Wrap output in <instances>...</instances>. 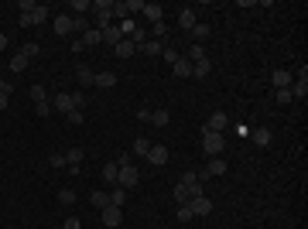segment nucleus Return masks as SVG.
I'll list each match as a JSON object with an SVG mask.
<instances>
[{
	"label": "nucleus",
	"instance_id": "1",
	"mask_svg": "<svg viewBox=\"0 0 308 229\" xmlns=\"http://www.w3.org/2000/svg\"><path fill=\"white\" fill-rule=\"evenodd\" d=\"M45 21H48V7L38 4L35 11H24V14H21V28H35V24H45Z\"/></svg>",
	"mask_w": 308,
	"mask_h": 229
},
{
	"label": "nucleus",
	"instance_id": "2",
	"mask_svg": "<svg viewBox=\"0 0 308 229\" xmlns=\"http://www.w3.org/2000/svg\"><path fill=\"white\" fill-rule=\"evenodd\" d=\"M223 147H226L223 134H202V151L209 154V157H219V154H223Z\"/></svg>",
	"mask_w": 308,
	"mask_h": 229
},
{
	"label": "nucleus",
	"instance_id": "3",
	"mask_svg": "<svg viewBox=\"0 0 308 229\" xmlns=\"http://www.w3.org/2000/svg\"><path fill=\"white\" fill-rule=\"evenodd\" d=\"M226 123H230V116L223 113V110H216V113L206 120V127H202V134H223L226 130Z\"/></svg>",
	"mask_w": 308,
	"mask_h": 229
},
{
	"label": "nucleus",
	"instance_id": "4",
	"mask_svg": "<svg viewBox=\"0 0 308 229\" xmlns=\"http://www.w3.org/2000/svg\"><path fill=\"white\" fill-rule=\"evenodd\" d=\"M137 181H140V174H137V168L134 164H123V168H120V181H116V185H120V188H137Z\"/></svg>",
	"mask_w": 308,
	"mask_h": 229
},
{
	"label": "nucleus",
	"instance_id": "5",
	"mask_svg": "<svg viewBox=\"0 0 308 229\" xmlns=\"http://www.w3.org/2000/svg\"><path fill=\"white\" fill-rule=\"evenodd\" d=\"M185 205L192 209V215H209V212H212V202H209V195H199V198H189Z\"/></svg>",
	"mask_w": 308,
	"mask_h": 229
},
{
	"label": "nucleus",
	"instance_id": "6",
	"mask_svg": "<svg viewBox=\"0 0 308 229\" xmlns=\"http://www.w3.org/2000/svg\"><path fill=\"white\" fill-rule=\"evenodd\" d=\"M147 164H154V168L168 164V147H161V144H151V151H147Z\"/></svg>",
	"mask_w": 308,
	"mask_h": 229
},
{
	"label": "nucleus",
	"instance_id": "7",
	"mask_svg": "<svg viewBox=\"0 0 308 229\" xmlns=\"http://www.w3.org/2000/svg\"><path fill=\"white\" fill-rule=\"evenodd\" d=\"M219 174H226V161H223V157H212L209 164H206V171L199 174V181H202V178H219Z\"/></svg>",
	"mask_w": 308,
	"mask_h": 229
},
{
	"label": "nucleus",
	"instance_id": "8",
	"mask_svg": "<svg viewBox=\"0 0 308 229\" xmlns=\"http://www.w3.org/2000/svg\"><path fill=\"white\" fill-rule=\"evenodd\" d=\"M120 222H123V212L116 209V205H106V209H103V226H106V229H116Z\"/></svg>",
	"mask_w": 308,
	"mask_h": 229
},
{
	"label": "nucleus",
	"instance_id": "9",
	"mask_svg": "<svg viewBox=\"0 0 308 229\" xmlns=\"http://www.w3.org/2000/svg\"><path fill=\"white\" fill-rule=\"evenodd\" d=\"M79 164H82V147H69V151H65V168H69V174H79Z\"/></svg>",
	"mask_w": 308,
	"mask_h": 229
},
{
	"label": "nucleus",
	"instance_id": "10",
	"mask_svg": "<svg viewBox=\"0 0 308 229\" xmlns=\"http://www.w3.org/2000/svg\"><path fill=\"white\" fill-rule=\"evenodd\" d=\"M140 14H144V18L151 21V24H158V21H165V7H161V4H144V11H140Z\"/></svg>",
	"mask_w": 308,
	"mask_h": 229
},
{
	"label": "nucleus",
	"instance_id": "11",
	"mask_svg": "<svg viewBox=\"0 0 308 229\" xmlns=\"http://www.w3.org/2000/svg\"><path fill=\"white\" fill-rule=\"evenodd\" d=\"M55 110H58V113H65V116L72 113V110H76V106H72V93H58L55 96Z\"/></svg>",
	"mask_w": 308,
	"mask_h": 229
},
{
	"label": "nucleus",
	"instance_id": "12",
	"mask_svg": "<svg viewBox=\"0 0 308 229\" xmlns=\"http://www.w3.org/2000/svg\"><path fill=\"white\" fill-rule=\"evenodd\" d=\"M270 86H274V89H288L291 86V72H284V69L270 72Z\"/></svg>",
	"mask_w": 308,
	"mask_h": 229
},
{
	"label": "nucleus",
	"instance_id": "13",
	"mask_svg": "<svg viewBox=\"0 0 308 229\" xmlns=\"http://www.w3.org/2000/svg\"><path fill=\"white\" fill-rule=\"evenodd\" d=\"M103 41H106V45H120V41H123V31H120V24H110V28H106V31H103Z\"/></svg>",
	"mask_w": 308,
	"mask_h": 229
},
{
	"label": "nucleus",
	"instance_id": "14",
	"mask_svg": "<svg viewBox=\"0 0 308 229\" xmlns=\"http://www.w3.org/2000/svg\"><path fill=\"white\" fill-rule=\"evenodd\" d=\"M178 24H182V31H192L195 24H199V21H195V11H192V7H185V11L178 14Z\"/></svg>",
	"mask_w": 308,
	"mask_h": 229
},
{
	"label": "nucleus",
	"instance_id": "15",
	"mask_svg": "<svg viewBox=\"0 0 308 229\" xmlns=\"http://www.w3.org/2000/svg\"><path fill=\"white\" fill-rule=\"evenodd\" d=\"M103 178L110 181V188L120 181V168H116V161H106V164H103Z\"/></svg>",
	"mask_w": 308,
	"mask_h": 229
},
{
	"label": "nucleus",
	"instance_id": "16",
	"mask_svg": "<svg viewBox=\"0 0 308 229\" xmlns=\"http://www.w3.org/2000/svg\"><path fill=\"white\" fill-rule=\"evenodd\" d=\"M172 72L178 79H189V76H192V62H189V58H178V62L172 65Z\"/></svg>",
	"mask_w": 308,
	"mask_h": 229
},
{
	"label": "nucleus",
	"instance_id": "17",
	"mask_svg": "<svg viewBox=\"0 0 308 229\" xmlns=\"http://www.w3.org/2000/svg\"><path fill=\"white\" fill-rule=\"evenodd\" d=\"M140 52H144V55H161V52H165V41H154V38H147L144 41V45H140Z\"/></svg>",
	"mask_w": 308,
	"mask_h": 229
},
{
	"label": "nucleus",
	"instance_id": "18",
	"mask_svg": "<svg viewBox=\"0 0 308 229\" xmlns=\"http://www.w3.org/2000/svg\"><path fill=\"white\" fill-rule=\"evenodd\" d=\"M113 52H116V58H130V55L137 52V45H134L130 38H123V41H120V45L113 48Z\"/></svg>",
	"mask_w": 308,
	"mask_h": 229
},
{
	"label": "nucleus",
	"instance_id": "19",
	"mask_svg": "<svg viewBox=\"0 0 308 229\" xmlns=\"http://www.w3.org/2000/svg\"><path fill=\"white\" fill-rule=\"evenodd\" d=\"M55 35H72V18L69 14H58L55 18Z\"/></svg>",
	"mask_w": 308,
	"mask_h": 229
},
{
	"label": "nucleus",
	"instance_id": "20",
	"mask_svg": "<svg viewBox=\"0 0 308 229\" xmlns=\"http://www.w3.org/2000/svg\"><path fill=\"white\" fill-rule=\"evenodd\" d=\"M93 86H99V89H113V86H116V76H113V72H99V76L93 79Z\"/></svg>",
	"mask_w": 308,
	"mask_h": 229
},
{
	"label": "nucleus",
	"instance_id": "21",
	"mask_svg": "<svg viewBox=\"0 0 308 229\" xmlns=\"http://www.w3.org/2000/svg\"><path fill=\"white\" fill-rule=\"evenodd\" d=\"M189 35H192V45H202V41L209 38V24H195Z\"/></svg>",
	"mask_w": 308,
	"mask_h": 229
},
{
	"label": "nucleus",
	"instance_id": "22",
	"mask_svg": "<svg viewBox=\"0 0 308 229\" xmlns=\"http://www.w3.org/2000/svg\"><path fill=\"white\" fill-rule=\"evenodd\" d=\"M250 137H253V144H257V147H267V144H270V130H267V127H257Z\"/></svg>",
	"mask_w": 308,
	"mask_h": 229
},
{
	"label": "nucleus",
	"instance_id": "23",
	"mask_svg": "<svg viewBox=\"0 0 308 229\" xmlns=\"http://www.w3.org/2000/svg\"><path fill=\"white\" fill-rule=\"evenodd\" d=\"M76 76H79V82H82V86H93V79H96V72H93L89 65H79V69H76Z\"/></svg>",
	"mask_w": 308,
	"mask_h": 229
},
{
	"label": "nucleus",
	"instance_id": "24",
	"mask_svg": "<svg viewBox=\"0 0 308 229\" xmlns=\"http://www.w3.org/2000/svg\"><path fill=\"white\" fill-rule=\"evenodd\" d=\"M209 69H212V62H209V58H202V62H195V65H192V76L195 79H206V76H209Z\"/></svg>",
	"mask_w": 308,
	"mask_h": 229
},
{
	"label": "nucleus",
	"instance_id": "25",
	"mask_svg": "<svg viewBox=\"0 0 308 229\" xmlns=\"http://www.w3.org/2000/svg\"><path fill=\"white\" fill-rule=\"evenodd\" d=\"M123 202H127V188H120V185H113V191H110V205H116V209H120Z\"/></svg>",
	"mask_w": 308,
	"mask_h": 229
},
{
	"label": "nucleus",
	"instance_id": "26",
	"mask_svg": "<svg viewBox=\"0 0 308 229\" xmlns=\"http://www.w3.org/2000/svg\"><path fill=\"white\" fill-rule=\"evenodd\" d=\"M89 202H93V205L103 212L106 205H110V195H106V191H93V195H89Z\"/></svg>",
	"mask_w": 308,
	"mask_h": 229
},
{
	"label": "nucleus",
	"instance_id": "27",
	"mask_svg": "<svg viewBox=\"0 0 308 229\" xmlns=\"http://www.w3.org/2000/svg\"><path fill=\"white\" fill-rule=\"evenodd\" d=\"M168 120H172V116H168V110H154L147 123H154V127H168Z\"/></svg>",
	"mask_w": 308,
	"mask_h": 229
},
{
	"label": "nucleus",
	"instance_id": "28",
	"mask_svg": "<svg viewBox=\"0 0 308 229\" xmlns=\"http://www.w3.org/2000/svg\"><path fill=\"white\" fill-rule=\"evenodd\" d=\"M147 151H151V140H147V137H137L134 140V154L137 157H147Z\"/></svg>",
	"mask_w": 308,
	"mask_h": 229
},
{
	"label": "nucleus",
	"instance_id": "29",
	"mask_svg": "<svg viewBox=\"0 0 308 229\" xmlns=\"http://www.w3.org/2000/svg\"><path fill=\"white\" fill-rule=\"evenodd\" d=\"M24 69H28V55H24V52H18V55L11 58V72H24Z\"/></svg>",
	"mask_w": 308,
	"mask_h": 229
},
{
	"label": "nucleus",
	"instance_id": "30",
	"mask_svg": "<svg viewBox=\"0 0 308 229\" xmlns=\"http://www.w3.org/2000/svg\"><path fill=\"white\" fill-rule=\"evenodd\" d=\"M182 58H189V62H202V58H206V48H202V45H192V48H189V55H182Z\"/></svg>",
	"mask_w": 308,
	"mask_h": 229
},
{
	"label": "nucleus",
	"instance_id": "31",
	"mask_svg": "<svg viewBox=\"0 0 308 229\" xmlns=\"http://www.w3.org/2000/svg\"><path fill=\"white\" fill-rule=\"evenodd\" d=\"M99 41H103V31H96V28H89L82 35V45H99Z\"/></svg>",
	"mask_w": 308,
	"mask_h": 229
},
{
	"label": "nucleus",
	"instance_id": "32",
	"mask_svg": "<svg viewBox=\"0 0 308 229\" xmlns=\"http://www.w3.org/2000/svg\"><path fill=\"white\" fill-rule=\"evenodd\" d=\"M28 93H31V99H35V103H48V89H45V86H31Z\"/></svg>",
	"mask_w": 308,
	"mask_h": 229
},
{
	"label": "nucleus",
	"instance_id": "33",
	"mask_svg": "<svg viewBox=\"0 0 308 229\" xmlns=\"http://www.w3.org/2000/svg\"><path fill=\"white\" fill-rule=\"evenodd\" d=\"M175 202H182V205H185V202H189V188H185V185H182V181H178V185H175Z\"/></svg>",
	"mask_w": 308,
	"mask_h": 229
},
{
	"label": "nucleus",
	"instance_id": "34",
	"mask_svg": "<svg viewBox=\"0 0 308 229\" xmlns=\"http://www.w3.org/2000/svg\"><path fill=\"white\" fill-rule=\"evenodd\" d=\"M72 11H79V18H86V11H93L89 0H72Z\"/></svg>",
	"mask_w": 308,
	"mask_h": 229
},
{
	"label": "nucleus",
	"instance_id": "35",
	"mask_svg": "<svg viewBox=\"0 0 308 229\" xmlns=\"http://www.w3.org/2000/svg\"><path fill=\"white\" fill-rule=\"evenodd\" d=\"M58 202H62V205H72V202H76V191H72V188H62V191H58Z\"/></svg>",
	"mask_w": 308,
	"mask_h": 229
},
{
	"label": "nucleus",
	"instance_id": "36",
	"mask_svg": "<svg viewBox=\"0 0 308 229\" xmlns=\"http://www.w3.org/2000/svg\"><path fill=\"white\" fill-rule=\"evenodd\" d=\"M113 18L127 21V0H113Z\"/></svg>",
	"mask_w": 308,
	"mask_h": 229
},
{
	"label": "nucleus",
	"instance_id": "37",
	"mask_svg": "<svg viewBox=\"0 0 308 229\" xmlns=\"http://www.w3.org/2000/svg\"><path fill=\"white\" fill-rule=\"evenodd\" d=\"M130 41H134L137 48H140V45L147 41V31H144V28H134V35H130Z\"/></svg>",
	"mask_w": 308,
	"mask_h": 229
},
{
	"label": "nucleus",
	"instance_id": "38",
	"mask_svg": "<svg viewBox=\"0 0 308 229\" xmlns=\"http://www.w3.org/2000/svg\"><path fill=\"white\" fill-rule=\"evenodd\" d=\"M195 215H192V209L189 205H178V222H192Z\"/></svg>",
	"mask_w": 308,
	"mask_h": 229
},
{
	"label": "nucleus",
	"instance_id": "39",
	"mask_svg": "<svg viewBox=\"0 0 308 229\" xmlns=\"http://www.w3.org/2000/svg\"><path fill=\"white\" fill-rule=\"evenodd\" d=\"M161 55H165V62H168V65H175V62H178V52H175V48H168V45H165V52H161Z\"/></svg>",
	"mask_w": 308,
	"mask_h": 229
},
{
	"label": "nucleus",
	"instance_id": "40",
	"mask_svg": "<svg viewBox=\"0 0 308 229\" xmlns=\"http://www.w3.org/2000/svg\"><path fill=\"white\" fill-rule=\"evenodd\" d=\"M144 11V0H127V14H140Z\"/></svg>",
	"mask_w": 308,
	"mask_h": 229
},
{
	"label": "nucleus",
	"instance_id": "41",
	"mask_svg": "<svg viewBox=\"0 0 308 229\" xmlns=\"http://www.w3.org/2000/svg\"><path fill=\"white\" fill-rule=\"evenodd\" d=\"M35 113H38V116H48V113H52V103H35Z\"/></svg>",
	"mask_w": 308,
	"mask_h": 229
},
{
	"label": "nucleus",
	"instance_id": "42",
	"mask_svg": "<svg viewBox=\"0 0 308 229\" xmlns=\"http://www.w3.org/2000/svg\"><path fill=\"white\" fill-rule=\"evenodd\" d=\"M72 31H82V35H86V31H89V28H86V18H72Z\"/></svg>",
	"mask_w": 308,
	"mask_h": 229
},
{
	"label": "nucleus",
	"instance_id": "43",
	"mask_svg": "<svg viewBox=\"0 0 308 229\" xmlns=\"http://www.w3.org/2000/svg\"><path fill=\"white\" fill-rule=\"evenodd\" d=\"M274 99H277V103H291V93L288 89H274Z\"/></svg>",
	"mask_w": 308,
	"mask_h": 229
},
{
	"label": "nucleus",
	"instance_id": "44",
	"mask_svg": "<svg viewBox=\"0 0 308 229\" xmlns=\"http://www.w3.org/2000/svg\"><path fill=\"white\" fill-rule=\"evenodd\" d=\"M72 106L82 110V106H86V93H72Z\"/></svg>",
	"mask_w": 308,
	"mask_h": 229
},
{
	"label": "nucleus",
	"instance_id": "45",
	"mask_svg": "<svg viewBox=\"0 0 308 229\" xmlns=\"http://www.w3.org/2000/svg\"><path fill=\"white\" fill-rule=\"evenodd\" d=\"M62 229H82V222H79L76 215H69V219H65V222H62Z\"/></svg>",
	"mask_w": 308,
	"mask_h": 229
},
{
	"label": "nucleus",
	"instance_id": "46",
	"mask_svg": "<svg viewBox=\"0 0 308 229\" xmlns=\"http://www.w3.org/2000/svg\"><path fill=\"white\" fill-rule=\"evenodd\" d=\"M52 168H55V171H58V168H65V154H52Z\"/></svg>",
	"mask_w": 308,
	"mask_h": 229
},
{
	"label": "nucleus",
	"instance_id": "47",
	"mask_svg": "<svg viewBox=\"0 0 308 229\" xmlns=\"http://www.w3.org/2000/svg\"><path fill=\"white\" fill-rule=\"evenodd\" d=\"M65 120H69V123H76V127H79V123H82V110H72V113L65 116Z\"/></svg>",
	"mask_w": 308,
	"mask_h": 229
},
{
	"label": "nucleus",
	"instance_id": "48",
	"mask_svg": "<svg viewBox=\"0 0 308 229\" xmlns=\"http://www.w3.org/2000/svg\"><path fill=\"white\" fill-rule=\"evenodd\" d=\"M21 52H24V55H28V58H35V55H38V52H41V48H38V45H24Z\"/></svg>",
	"mask_w": 308,
	"mask_h": 229
},
{
	"label": "nucleus",
	"instance_id": "49",
	"mask_svg": "<svg viewBox=\"0 0 308 229\" xmlns=\"http://www.w3.org/2000/svg\"><path fill=\"white\" fill-rule=\"evenodd\" d=\"M0 93H4V96H11V93H14V86H11L7 79H0Z\"/></svg>",
	"mask_w": 308,
	"mask_h": 229
},
{
	"label": "nucleus",
	"instance_id": "50",
	"mask_svg": "<svg viewBox=\"0 0 308 229\" xmlns=\"http://www.w3.org/2000/svg\"><path fill=\"white\" fill-rule=\"evenodd\" d=\"M7 103H11V96H4V93H0V110H7Z\"/></svg>",
	"mask_w": 308,
	"mask_h": 229
},
{
	"label": "nucleus",
	"instance_id": "51",
	"mask_svg": "<svg viewBox=\"0 0 308 229\" xmlns=\"http://www.w3.org/2000/svg\"><path fill=\"white\" fill-rule=\"evenodd\" d=\"M4 48H7V38H4V35H0V52H4Z\"/></svg>",
	"mask_w": 308,
	"mask_h": 229
}]
</instances>
